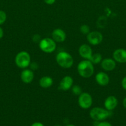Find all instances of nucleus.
<instances>
[{"label":"nucleus","instance_id":"obj_1","mask_svg":"<svg viewBox=\"0 0 126 126\" xmlns=\"http://www.w3.org/2000/svg\"><path fill=\"white\" fill-rule=\"evenodd\" d=\"M93 64L89 60H84L80 62L77 65V71L80 76L84 78H89L94 73Z\"/></svg>","mask_w":126,"mask_h":126},{"label":"nucleus","instance_id":"obj_2","mask_svg":"<svg viewBox=\"0 0 126 126\" xmlns=\"http://www.w3.org/2000/svg\"><path fill=\"white\" fill-rule=\"evenodd\" d=\"M56 62L61 67L63 68H70L74 64L72 56L65 51L59 52L56 57Z\"/></svg>","mask_w":126,"mask_h":126},{"label":"nucleus","instance_id":"obj_3","mask_svg":"<svg viewBox=\"0 0 126 126\" xmlns=\"http://www.w3.org/2000/svg\"><path fill=\"white\" fill-rule=\"evenodd\" d=\"M111 116V111L101 107H95L90 111V116L95 121H101Z\"/></svg>","mask_w":126,"mask_h":126},{"label":"nucleus","instance_id":"obj_4","mask_svg":"<svg viewBox=\"0 0 126 126\" xmlns=\"http://www.w3.org/2000/svg\"><path fill=\"white\" fill-rule=\"evenodd\" d=\"M15 63L20 68H26L29 66L31 63L30 55L26 51L20 52L15 57Z\"/></svg>","mask_w":126,"mask_h":126},{"label":"nucleus","instance_id":"obj_5","mask_svg":"<svg viewBox=\"0 0 126 126\" xmlns=\"http://www.w3.org/2000/svg\"><path fill=\"white\" fill-rule=\"evenodd\" d=\"M41 50L45 53H52L56 49V43L52 38H45L39 42Z\"/></svg>","mask_w":126,"mask_h":126},{"label":"nucleus","instance_id":"obj_6","mask_svg":"<svg viewBox=\"0 0 126 126\" xmlns=\"http://www.w3.org/2000/svg\"><path fill=\"white\" fill-rule=\"evenodd\" d=\"M78 103L82 109H88L93 104L92 97L87 92H82L80 95H79Z\"/></svg>","mask_w":126,"mask_h":126},{"label":"nucleus","instance_id":"obj_7","mask_svg":"<svg viewBox=\"0 0 126 126\" xmlns=\"http://www.w3.org/2000/svg\"><path fill=\"white\" fill-rule=\"evenodd\" d=\"M88 42L93 46H96L101 44L103 40V36L100 32L97 31L90 32L86 35Z\"/></svg>","mask_w":126,"mask_h":126},{"label":"nucleus","instance_id":"obj_8","mask_svg":"<svg viewBox=\"0 0 126 126\" xmlns=\"http://www.w3.org/2000/svg\"><path fill=\"white\" fill-rule=\"evenodd\" d=\"M73 82H74V80H73L72 78L70 76H65L60 81L59 83V86L58 87V89L59 90H62V91H66L70 89L71 87L73 86Z\"/></svg>","mask_w":126,"mask_h":126},{"label":"nucleus","instance_id":"obj_9","mask_svg":"<svg viewBox=\"0 0 126 126\" xmlns=\"http://www.w3.org/2000/svg\"><path fill=\"white\" fill-rule=\"evenodd\" d=\"M51 37L56 43H63L66 39V34L63 30L56 28L52 32Z\"/></svg>","mask_w":126,"mask_h":126},{"label":"nucleus","instance_id":"obj_10","mask_svg":"<svg viewBox=\"0 0 126 126\" xmlns=\"http://www.w3.org/2000/svg\"><path fill=\"white\" fill-rule=\"evenodd\" d=\"M79 55L85 60H89L93 54L92 49L91 47L86 44H82L79 49Z\"/></svg>","mask_w":126,"mask_h":126},{"label":"nucleus","instance_id":"obj_11","mask_svg":"<svg viewBox=\"0 0 126 126\" xmlns=\"http://www.w3.org/2000/svg\"><path fill=\"white\" fill-rule=\"evenodd\" d=\"M113 59L116 62L124 63H126V50L124 49H117L112 54Z\"/></svg>","mask_w":126,"mask_h":126},{"label":"nucleus","instance_id":"obj_12","mask_svg":"<svg viewBox=\"0 0 126 126\" xmlns=\"http://www.w3.org/2000/svg\"><path fill=\"white\" fill-rule=\"evenodd\" d=\"M100 63L101 68L106 71H112L116 66V62L114 59L110 58L103 59Z\"/></svg>","mask_w":126,"mask_h":126},{"label":"nucleus","instance_id":"obj_13","mask_svg":"<svg viewBox=\"0 0 126 126\" xmlns=\"http://www.w3.org/2000/svg\"><path fill=\"white\" fill-rule=\"evenodd\" d=\"M21 78L22 82L25 84H30L33 81L34 79V73L31 69L25 68L22 71Z\"/></svg>","mask_w":126,"mask_h":126},{"label":"nucleus","instance_id":"obj_14","mask_svg":"<svg viewBox=\"0 0 126 126\" xmlns=\"http://www.w3.org/2000/svg\"><path fill=\"white\" fill-rule=\"evenodd\" d=\"M104 105L106 110L111 111L117 107L118 105V100L115 96L110 95L106 98Z\"/></svg>","mask_w":126,"mask_h":126},{"label":"nucleus","instance_id":"obj_15","mask_svg":"<svg viewBox=\"0 0 126 126\" xmlns=\"http://www.w3.org/2000/svg\"><path fill=\"white\" fill-rule=\"evenodd\" d=\"M95 80L97 84H98L100 86H106L109 82V77L106 73L100 71L96 75Z\"/></svg>","mask_w":126,"mask_h":126},{"label":"nucleus","instance_id":"obj_16","mask_svg":"<svg viewBox=\"0 0 126 126\" xmlns=\"http://www.w3.org/2000/svg\"><path fill=\"white\" fill-rule=\"evenodd\" d=\"M53 80L50 76H43L40 79L39 84L41 87L43 89H48L53 85Z\"/></svg>","mask_w":126,"mask_h":126},{"label":"nucleus","instance_id":"obj_17","mask_svg":"<svg viewBox=\"0 0 126 126\" xmlns=\"http://www.w3.org/2000/svg\"><path fill=\"white\" fill-rule=\"evenodd\" d=\"M103 58L101 56V54L100 53H96V54H92L91 57H90V59H89L90 62L92 63L93 64H98L101 63V62L102 61Z\"/></svg>","mask_w":126,"mask_h":126},{"label":"nucleus","instance_id":"obj_18","mask_svg":"<svg viewBox=\"0 0 126 126\" xmlns=\"http://www.w3.org/2000/svg\"><path fill=\"white\" fill-rule=\"evenodd\" d=\"M72 92L75 95H80L82 93V90L81 87L78 85H74L72 86L71 87Z\"/></svg>","mask_w":126,"mask_h":126},{"label":"nucleus","instance_id":"obj_19","mask_svg":"<svg viewBox=\"0 0 126 126\" xmlns=\"http://www.w3.org/2000/svg\"><path fill=\"white\" fill-rule=\"evenodd\" d=\"M80 32L84 34H86L87 35L90 32V27L87 25H82L80 28Z\"/></svg>","mask_w":126,"mask_h":126},{"label":"nucleus","instance_id":"obj_20","mask_svg":"<svg viewBox=\"0 0 126 126\" xmlns=\"http://www.w3.org/2000/svg\"><path fill=\"white\" fill-rule=\"evenodd\" d=\"M7 16L4 11H0V25H2L6 20Z\"/></svg>","mask_w":126,"mask_h":126},{"label":"nucleus","instance_id":"obj_21","mask_svg":"<svg viewBox=\"0 0 126 126\" xmlns=\"http://www.w3.org/2000/svg\"><path fill=\"white\" fill-rule=\"evenodd\" d=\"M29 66H30V69L32 71H33V70H36L38 68V65L36 62L30 63Z\"/></svg>","mask_w":126,"mask_h":126},{"label":"nucleus","instance_id":"obj_22","mask_svg":"<svg viewBox=\"0 0 126 126\" xmlns=\"http://www.w3.org/2000/svg\"><path fill=\"white\" fill-rule=\"evenodd\" d=\"M96 126H112L109 123L106 121H103V122H100V123H98V124Z\"/></svg>","mask_w":126,"mask_h":126},{"label":"nucleus","instance_id":"obj_23","mask_svg":"<svg viewBox=\"0 0 126 126\" xmlns=\"http://www.w3.org/2000/svg\"><path fill=\"white\" fill-rule=\"evenodd\" d=\"M32 39H33V41L34 42H35V43H37V42L38 41H40V36L38 35V34H35V35H33V38H32Z\"/></svg>","mask_w":126,"mask_h":126},{"label":"nucleus","instance_id":"obj_24","mask_svg":"<svg viewBox=\"0 0 126 126\" xmlns=\"http://www.w3.org/2000/svg\"><path fill=\"white\" fill-rule=\"evenodd\" d=\"M121 85H122V88L126 91V76H125L121 81Z\"/></svg>","mask_w":126,"mask_h":126},{"label":"nucleus","instance_id":"obj_25","mask_svg":"<svg viewBox=\"0 0 126 126\" xmlns=\"http://www.w3.org/2000/svg\"><path fill=\"white\" fill-rule=\"evenodd\" d=\"M43 1H44V2H45L46 4H47L51 5L53 4L55 2L56 0H43Z\"/></svg>","mask_w":126,"mask_h":126},{"label":"nucleus","instance_id":"obj_26","mask_svg":"<svg viewBox=\"0 0 126 126\" xmlns=\"http://www.w3.org/2000/svg\"><path fill=\"white\" fill-rule=\"evenodd\" d=\"M31 126H44L42 124V123H40V122H36V123H33V124L31 125Z\"/></svg>","mask_w":126,"mask_h":126},{"label":"nucleus","instance_id":"obj_27","mask_svg":"<svg viewBox=\"0 0 126 126\" xmlns=\"http://www.w3.org/2000/svg\"><path fill=\"white\" fill-rule=\"evenodd\" d=\"M3 35H4L3 30L2 29L1 27H0V39H1V38L3 37Z\"/></svg>","mask_w":126,"mask_h":126},{"label":"nucleus","instance_id":"obj_28","mask_svg":"<svg viewBox=\"0 0 126 126\" xmlns=\"http://www.w3.org/2000/svg\"><path fill=\"white\" fill-rule=\"evenodd\" d=\"M122 104H123L124 107L126 109V97L124 98L123 100V102H122Z\"/></svg>","mask_w":126,"mask_h":126},{"label":"nucleus","instance_id":"obj_29","mask_svg":"<svg viewBox=\"0 0 126 126\" xmlns=\"http://www.w3.org/2000/svg\"><path fill=\"white\" fill-rule=\"evenodd\" d=\"M66 126H74V125H67Z\"/></svg>","mask_w":126,"mask_h":126},{"label":"nucleus","instance_id":"obj_30","mask_svg":"<svg viewBox=\"0 0 126 126\" xmlns=\"http://www.w3.org/2000/svg\"><path fill=\"white\" fill-rule=\"evenodd\" d=\"M59 126V125H56V126Z\"/></svg>","mask_w":126,"mask_h":126}]
</instances>
